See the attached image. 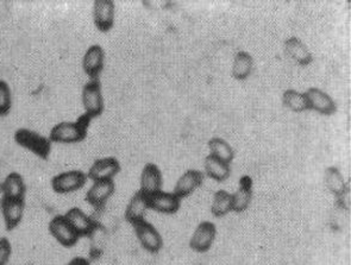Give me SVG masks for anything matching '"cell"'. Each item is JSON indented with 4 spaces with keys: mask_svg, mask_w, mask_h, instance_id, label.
Here are the masks:
<instances>
[{
    "mask_svg": "<svg viewBox=\"0 0 351 265\" xmlns=\"http://www.w3.org/2000/svg\"><path fill=\"white\" fill-rule=\"evenodd\" d=\"M90 119L87 114L77 118V122H62L51 129L49 140L54 143L74 144L82 142L87 137Z\"/></svg>",
    "mask_w": 351,
    "mask_h": 265,
    "instance_id": "6da1fadb",
    "label": "cell"
},
{
    "mask_svg": "<svg viewBox=\"0 0 351 265\" xmlns=\"http://www.w3.org/2000/svg\"><path fill=\"white\" fill-rule=\"evenodd\" d=\"M14 140L22 148L27 149L38 157L48 158L51 150V140L45 136L37 134L35 131L27 129H19L14 134Z\"/></svg>",
    "mask_w": 351,
    "mask_h": 265,
    "instance_id": "7a4b0ae2",
    "label": "cell"
},
{
    "mask_svg": "<svg viewBox=\"0 0 351 265\" xmlns=\"http://www.w3.org/2000/svg\"><path fill=\"white\" fill-rule=\"evenodd\" d=\"M82 105L85 114L90 119L99 117L104 112V98L99 80H90L82 88Z\"/></svg>",
    "mask_w": 351,
    "mask_h": 265,
    "instance_id": "3957f363",
    "label": "cell"
},
{
    "mask_svg": "<svg viewBox=\"0 0 351 265\" xmlns=\"http://www.w3.org/2000/svg\"><path fill=\"white\" fill-rule=\"evenodd\" d=\"M88 176L82 171H63L53 177L51 188L59 194H68L77 192L87 184Z\"/></svg>",
    "mask_w": 351,
    "mask_h": 265,
    "instance_id": "277c9868",
    "label": "cell"
},
{
    "mask_svg": "<svg viewBox=\"0 0 351 265\" xmlns=\"http://www.w3.org/2000/svg\"><path fill=\"white\" fill-rule=\"evenodd\" d=\"M49 232L58 243L62 247H72L79 242L80 236L74 231L71 224L68 223L64 216H56L50 220Z\"/></svg>",
    "mask_w": 351,
    "mask_h": 265,
    "instance_id": "5b68a950",
    "label": "cell"
},
{
    "mask_svg": "<svg viewBox=\"0 0 351 265\" xmlns=\"http://www.w3.org/2000/svg\"><path fill=\"white\" fill-rule=\"evenodd\" d=\"M217 236L216 225L212 221H203L197 226L189 240V247L193 251L204 253L211 249Z\"/></svg>",
    "mask_w": 351,
    "mask_h": 265,
    "instance_id": "8992f818",
    "label": "cell"
},
{
    "mask_svg": "<svg viewBox=\"0 0 351 265\" xmlns=\"http://www.w3.org/2000/svg\"><path fill=\"white\" fill-rule=\"evenodd\" d=\"M116 190V184L111 181H97L93 182L86 193V201L90 203L97 211L103 210L106 206L110 198L112 197Z\"/></svg>",
    "mask_w": 351,
    "mask_h": 265,
    "instance_id": "52a82bcc",
    "label": "cell"
},
{
    "mask_svg": "<svg viewBox=\"0 0 351 265\" xmlns=\"http://www.w3.org/2000/svg\"><path fill=\"white\" fill-rule=\"evenodd\" d=\"M134 227L137 239L140 240L141 245L145 250L150 253H158L162 249V237L158 229L154 227L153 224L145 220L135 225Z\"/></svg>",
    "mask_w": 351,
    "mask_h": 265,
    "instance_id": "ba28073f",
    "label": "cell"
},
{
    "mask_svg": "<svg viewBox=\"0 0 351 265\" xmlns=\"http://www.w3.org/2000/svg\"><path fill=\"white\" fill-rule=\"evenodd\" d=\"M116 5L112 0H97L93 3V22L99 31L108 32L114 24Z\"/></svg>",
    "mask_w": 351,
    "mask_h": 265,
    "instance_id": "9c48e42d",
    "label": "cell"
},
{
    "mask_svg": "<svg viewBox=\"0 0 351 265\" xmlns=\"http://www.w3.org/2000/svg\"><path fill=\"white\" fill-rule=\"evenodd\" d=\"M64 218L67 219L74 231L80 236V238L90 237V234H93L97 227L99 226L97 220H95L88 214H86L85 212L77 207H73L69 211H67V213L64 214Z\"/></svg>",
    "mask_w": 351,
    "mask_h": 265,
    "instance_id": "30bf717a",
    "label": "cell"
},
{
    "mask_svg": "<svg viewBox=\"0 0 351 265\" xmlns=\"http://www.w3.org/2000/svg\"><path fill=\"white\" fill-rule=\"evenodd\" d=\"M121 171V164L114 157L99 158L90 166L87 173L88 180L93 182L97 181H111Z\"/></svg>",
    "mask_w": 351,
    "mask_h": 265,
    "instance_id": "8fae6325",
    "label": "cell"
},
{
    "mask_svg": "<svg viewBox=\"0 0 351 265\" xmlns=\"http://www.w3.org/2000/svg\"><path fill=\"white\" fill-rule=\"evenodd\" d=\"M104 63H105V53L100 45H90L87 49L84 59H82V68L86 75L90 80H99L100 73L103 72Z\"/></svg>",
    "mask_w": 351,
    "mask_h": 265,
    "instance_id": "7c38bea8",
    "label": "cell"
},
{
    "mask_svg": "<svg viewBox=\"0 0 351 265\" xmlns=\"http://www.w3.org/2000/svg\"><path fill=\"white\" fill-rule=\"evenodd\" d=\"M181 199L174 193L160 190L149 197V210L162 213L176 214L180 208Z\"/></svg>",
    "mask_w": 351,
    "mask_h": 265,
    "instance_id": "4fadbf2b",
    "label": "cell"
},
{
    "mask_svg": "<svg viewBox=\"0 0 351 265\" xmlns=\"http://www.w3.org/2000/svg\"><path fill=\"white\" fill-rule=\"evenodd\" d=\"M305 95H306L310 110L317 111L324 116H332L337 111L335 100L328 93H325L324 90L319 88H310Z\"/></svg>",
    "mask_w": 351,
    "mask_h": 265,
    "instance_id": "5bb4252c",
    "label": "cell"
},
{
    "mask_svg": "<svg viewBox=\"0 0 351 265\" xmlns=\"http://www.w3.org/2000/svg\"><path fill=\"white\" fill-rule=\"evenodd\" d=\"M162 173L156 164L147 163L141 174L140 190L145 195H153L162 190Z\"/></svg>",
    "mask_w": 351,
    "mask_h": 265,
    "instance_id": "9a60e30c",
    "label": "cell"
},
{
    "mask_svg": "<svg viewBox=\"0 0 351 265\" xmlns=\"http://www.w3.org/2000/svg\"><path fill=\"white\" fill-rule=\"evenodd\" d=\"M149 210V197L138 190L134 194L125 210V220L135 226L145 220V216Z\"/></svg>",
    "mask_w": 351,
    "mask_h": 265,
    "instance_id": "2e32d148",
    "label": "cell"
},
{
    "mask_svg": "<svg viewBox=\"0 0 351 265\" xmlns=\"http://www.w3.org/2000/svg\"><path fill=\"white\" fill-rule=\"evenodd\" d=\"M204 182V174L197 169H191L180 176L173 193L180 199H185L193 194Z\"/></svg>",
    "mask_w": 351,
    "mask_h": 265,
    "instance_id": "e0dca14e",
    "label": "cell"
},
{
    "mask_svg": "<svg viewBox=\"0 0 351 265\" xmlns=\"http://www.w3.org/2000/svg\"><path fill=\"white\" fill-rule=\"evenodd\" d=\"M24 210H25V203L24 200H10L5 199L4 203L1 205V214L4 218L5 226L6 229H16L24 216Z\"/></svg>",
    "mask_w": 351,
    "mask_h": 265,
    "instance_id": "ac0fdd59",
    "label": "cell"
},
{
    "mask_svg": "<svg viewBox=\"0 0 351 265\" xmlns=\"http://www.w3.org/2000/svg\"><path fill=\"white\" fill-rule=\"evenodd\" d=\"M252 199V181L249 176H243L236 193L232 194V211L242 213L247 211Z\"/></svg>",
    "mask_w": 351,
    "mask_h": 265,
    "instance_id": "d6986e66",
    "label": "cell"
},
{
    "mask_svg": "<svg viewBox=\"0 0 351 265\" xmlns=\"http://www.w3.org/2000/svg\"><path fill=\"white\" fill-rule=\"evenodd\" d=\"M285 51L300 66H308L313 61L310 50L298 37H289L285 41Z\"/></svg>",
    "mask_w": 351,
    "mask_h": 265,
    "instance_id": "ffe728a7",
    "label": "cell"
},
{
    "mask_svg": "<svg viewBox=\"0 0 351 265\" xmlns=\"http://www.w3.org/2000/svg\"><path fill=\"white\" fill-rule=\"evenodd\" d=\"M1 186L4 190L5 198L10 200H24L27 193V186L23 180L22 175H19V173H11L6 176Z\"/></svg>",
    "mask_w": 351,
    "mask_h": 265,
    "instance_id": "44dd1931",
    "label": "cell"
},
{
    "mask_svg": "<svg viewBox=\"0 0 351 265\" xmlns=\"http://www.w3.org/2000/svg\"><path fill=\"white\" fill-rule=\"evenodd\" d=\"M204 166H205L207 176L217 182H224L229 179L230 174H231L230 164L223 162L212 155H208L205 158Z\"/></svg>",
    "mask_w": 351,
    "mask_h": 265,
    "instance_id": "7402d4cb",
    "label": "cell"
},
{
    "mask_svg": "<svg viewBox=\"0 0 351 265\" xmlns=\"http://www.w3.org/2000/svg\"><path fill=\"white\" fill-rule=\"evenodd\" d=\"M325 184L329 192L336 197H342L348 193V187L341 171L336 166H329L324 174Z\"/></svg>",
    "mask_w": 351,
    "mask_h": 265,
    "instance_id": "603a6c76",
    "label": "cell"
},
{
    "mask_svg": "<svg viewBox=\"0 0 351 265\" xmlns=\"http://www.w3.org/2000/svg\"><path fill=\"white\" fill-rule=\"evenodd\" d=\"M254 68V60L247 51H239L234 55L232 75L237 80H245L250 77Z\"/></svg>",
    "mask_w": 351,
    "mask_h": 265,
    "instance_id": "cb8c5ba5",
    "label": "cell"
},
{
    "mask_svg": "<svg viewBox=\"0 0 351 265\" xmlns=\"http://www.w3.org/2000/svg\"><path fill=\"white\" fill-rule=\"evenodd\" d=\"M208 149L211 151L210 155H212V156H215V157L221 160L223 162L228 163V164L232 162L234 157V149L226 140L219 138V137L212 138L208 142Z\"/></svg>",
    "mask_w": 351,
    "mask_h": 265,
    "instance_id": "d4e9b609",
    "label": "cell"
},
{
    "mask_svg": "<svg viewBox=\"0 0 351 265\" xmlns=\"http://www.w3.org/2000/svg\"><path fill=\"white\" fill-rule=\"evenodd\" d=\"M232 212V194L226 190H218L212 201L211 213L217 218H221Z\"/></svg>",
    "mask_w": 351,
    "mask_h": 265,
    "instance_id": "484cf974",
    "label": "cell"
},
{
    "mask_svg": "<svg viewBox=\"0 0 351 265\" xmlns=\"http://www.w3.org/2000/svg\"><path fill=\"white\" fill-rule=\"evenodd\" d=\"M282 103L293 112H305L310 110L305 93H300L295 90H285L284 95H282Z\"/></svg>",
    "mask_w": 351,
    "mask_h": 265,
    "instance_id": "4316f807",
    "label": "cell"
},
{
    "mask_svg": "<svg viewBox=\"0 0 351 265\" xmlns=\"http://www.w3.org/2000/svg\"><path fill=\"white\" fill-rule=\"evenodd\" d=\"M12 106V94L8 82L0 80V117L6 116Z\"/></svg>",
    "mask_w": 351,
    "mask_h": 265,
    "instance_id": "83f0119b",
    "label": "cell"
},
{
    "mask_svg": "<svg viewBox=\"0 0 351 265\" xmlns=\"http://www.w3.org/2000/svg\"><path fill=\"white\" fill-rule=\"evenodd\" d=\"M12 253V247L8 238H0V265H6Z\"/></svg>",
    "mask_w": 351,
    "mask_h": 265,
    "instance_id": "f1b7e54d",
    "label": "cell"
},
{
    "mask_svg": "<svg viewBox=\"0 0 351 265\" xmlns=\"http://www.w3.org/2000/svg\"><path fill=\"white\" fill-rule=\"evenodd\" d=\"M67 265H90V262L85 257H75Z\"/></svg>",
    "mask_w": 351,
    "mask_h": 265,
    "instance_id": "f546056e",
    "label": "cell"
},
{
    "mask_svg": "<svg viewBox=\"0 0 351 265\" xmlns=\"http://www.w3.org/2000/svg\"><path fill=\"white\" fill-rule=\"evenodd\" d=\"M5 194L4 190H3V186H1V184H0V210H1V205H3V203H4L5 200Z\"/></svg>",
    "mask_w": 351,
    "mask_h": 265,
    "instance_id": "4dcf8cb0",
    "label": "cell"
}]
</instances>
